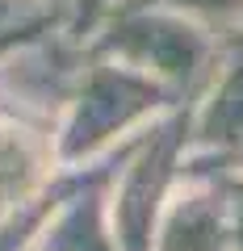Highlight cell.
Instances as JSON below:
<instances>
[{
	"label": "cell",
	"instance_id": "6da1fadb",
	"mask_svg": "<svg viewBox=\"0 0 243 251\" xmlns=\"http://www.w3.org/2000/svg\"><path fill=\"white\" fill-rule=\"evenodd\" d=\"M101 50L113 54L126 67H135V72L160 80L180 105H189L197 97V88L206 84L218 50H222V34L176 9L113 4L109 25L101 34Z\"/></svg>",
	"mask_w": 243,
	"mask_h": 251
},
{
	"label": "cell",
	"instance_id": "7a4b0ae2",
	"mask_svg": "<svg viewBox=\"0 0 243 251\" xmlns=\"http://www.w3.org/2000/svg\"><path fill=\"white\" fill-rule=\"evenodd\" d=\"M176 105L180 100L160 80L135 72L126 63H97V67L84 72L76 117L63 134V155L67 159H84V155L101 151L109 138H117L122 130L163 113V109H176Z\"/></svg>",
	"mask_w": 243,
	"mask_h": 251
},
{
	"label": "cell",
	"instance_id": "3957f363",
	"mask_svg": "<svg viewBox=\"0 0 243 251\" xmlns=\"http://www.w3.org/2000/svg\"><path fill=\"white\" fill-rule=\"evenodd\" d=\"M172 188L155 222V251H231V214L214 163L185 151Z\"/></svg>",
	"mask_w": 243,
	"mask_h": 251
},
{
	"label": "cell",
	"instance_id": "277c9868",
	"mask_svg": "<svg viewBox=\"0 0 243 251\" xmlns=\"http://www.w3.org/2000/svg\"><path fill=\"white\" fill-rule=\"evenodd\" d=\"M243 147V25L222 34L214 67L189 100V147L201 155H235Z\"/></svg>",
	"mask_w": 243,
	"mask_h": 251
},
{
	"label": "cell",
	"instance_id": "5b68a950",
	"mask_svg": "<svg viewBox=\"0 0 243 251\" xmlns=\"http://www.w3.org/2000/svg\"><path fill=\"white\" fill-rule=\"evenodd\" d=\"M105 180H109V168H101L88 180V188L76 197V205L67 209V218L51 230L46 251H117L105 226V209H101V184Z\"/></svg>",
	"mask_w": 243,
	"mask_h": 251
},
{
	"label": "cell",
	"instance_id": "8992f818",
	"mask_svg": "<svg viewBox=\"0 0 243 251\" xmlns=\"http://www.w3.org/2000/svg\"><path fill=\"white\" fill-rule=\"evenodd\" d=\"M117 4H160V9H176L185 17L201 21V25L218 29V34L243 25V0H117Z\"/></svg>",
	"mask_w": 243,
	"mask_h": 251
},
{
	"label": "cell",
	"instance_id": "52a82bcc",
	"mask_svg": "<svg viewBox=\"0 0 243 251\" xmlns=\"http://www.w3.org/2000/svg\"><path fill=\"white\" fill-rule=\"evenodd\" d=\"M201 155V151H189ZM218 168V180H222V193H226V214H231V251H243V172L239 168H226L218 155H201Z\"/></svg>",
	"mask_w": 243,
	"mask_h": 251
},
{
	"label": "cell",
	"instance_id": "ba28073f",
	"mask_svg": "<svg viewBox=\"0 0 243 251\" xmlns=\"http://www.w3.org/2000/svg\"><path fill=\"white\" fill-rule=\"evenodd\" d=\"M117 0H80V17H84V25H88L92 17H101L105 9H113Z\"/></svg>",
	"mask_w": 243,
	"mask_h": 251
},
{
	"label": "cell",
	"instance_id": "9c48e42d",
	"mask_svg": "<svg viewBox=\"0 0 243 251\" xmlns=\"http://www.w3.org/2000/svg\"><path fill=\"white\" fill-rule=\"evenodd\" d=\"M222 163H226V168H239V172H243V147H239V151H235V155H226Z\"/></svg>",
	"mask_w": 243,
	"mask_h": 251
}]
</instances>
